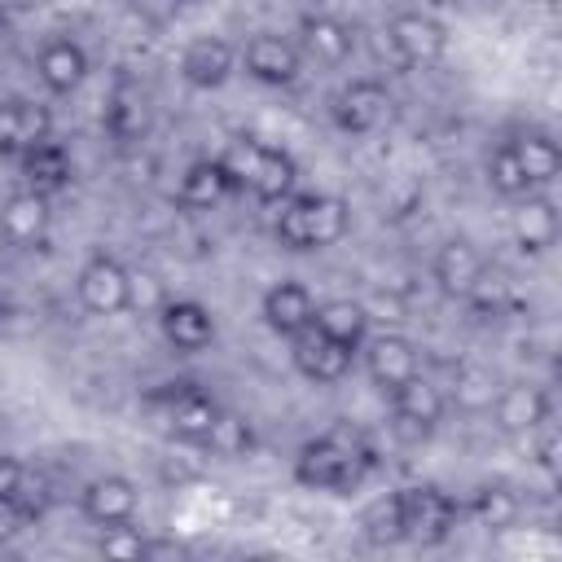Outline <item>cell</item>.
<instances>
[{
    "mask_svg": "<svg viewBox=\"0 0 562 562\" xmlns=\"http://www.w3.org/2000/svg\"><path fill=\"white\" fill-rule=\"evenodd\" d=\"M373 465V452L364 443V435L347 422H338L334 430L307 439L294 457V479L303 487H321V492H351L364 483Z\"/></svg>",
    "mask_w": 562,
    "mask_h": 562,
    "instance_id": "6da1fadb",
    "label": "cell"
},
{
    "mask_svg": "<svg viewBox=\"0 0 562 562\" xmlns=\"http://www.w3.org/2000/svg\"><path fill=\"white\" fill-rule=\"evenodd\" d=\"M391 518H395V536L435 544V540L452 536V527L461 518V505L435 483H408L391 496Z\"/></svg>",
    "mask_w": 562,
    "mask_h": 562,
    "instance_id": "277c9868",
    "label": "cell"
},
{
    "mask_svg": "<svg viewBox=\"0 0 562 562\" xmlns=\"http://www.w3.org/2000/svg\"><path fill=\"white\" fill-rule=\"evenodd\" d=\"M312 312H316V299L303 281H277L263 294V321H268V329L285 334V338L303 334L312 325Z\"/></svg>",
    "mask_w": 562,
    "mask_h": 562,
    "instance_id": "44dd1931",
    "label": "cell"
},
{
    "mask_svg": "<svg viewBox=\"0 0 562 562\" xmlns=\"http://www.w3.org/2000/svg\"><path fill=\"white\" fill-rule=\"evenodd\" d=\"M509 149H514V158H518V167H522V176H527L531 189H544V184L558 180L562 149H558V140L549 132H522V136L509 140Z\"/></svg>",
    "mask_w": 562,
    "mask_h": 562,
    "instance_id": "484cf974",
    "label": "cell"
},
{
    "mask_svg": "<svg viewBox=\"0 0 562 562\" xmlns=\"http://www.w3.org/2000/svg\"><path fill=\"white\" fill-rule=\"evenodd\" d=\"M391 404H395V417H400L404 430H413V435H430V430L443 422L448 395H443L430 378L413 373L408 382H400V386L391 391Z\"/></svg>",
    "mask_w": 562,
    "mask_h": 562,
    "instance_id": "5bb4252c",
    "label": "cell"
},
{
    "mask_svg": "<svg viewBox=\"0 0 562 562\" xmlns=\"http://www.w3.org/2000/svg\"><path fill=\"white\" fill-rule=\"evenodd\" d=\"M53 136V114L40 101H0V154L22 158L31 145Z\"/></svg>",
    "mask_w": 562,
    "mask_h": 562,
    "instance_id": "e0dca14e",
    "label": "cell"
},
{
    "mask_svg": "<svg viewBox=\"0 0 562 562\" xmlns=\"http://www.w3.org/2000/svg\"><path fill=\"white\" fill-rule=\"evenodd\" d=\"M79 303L92 312V316H114L127 307V290H132V272L114 259V255H92L83 268H79Z\"/></svg>",
    "mask_w": 562,
    "mask_h": 562,
    "instance_id": "8992f818",
    "label": "cell"
},
{
    "mask_svg": "<svg viewBox=\"0 0 562 562\" xmlns=\"http://www.w3.org/2000/svg\"><path fill=\"white\" fill-rule=\"evenodd\" d=\"M395 101L391 92L378 83V79H351L338 97H334V123L351 136H364V132H378L386 119H391Z\"/></svg>",
    "mask_w": 562,
    "mask_h": 562,
    "instance_id": "52a82bcc",
    "label": "cell"
},
{
    "mask_svg": "<svg viewBox=\"0 0 562 562\" xmlns=\"http://www.w3.org/2000/svg\"><path fill=\"white\" fill-rule=\"evenodd\" d=\"M0 224L9 233V246H31L40 250L48 241V228H53V211H48V198L35 193V189H18L4 198L0 206Z\"/></svg>",
    "mask_w": 562,
    "mask_h": 562,
    "instance_id": "7c38bea8",
    "label": "cell"
},
{
    "mask_svg": "<svg viewBox=\"0 0 562 562\" xmlns=\"http://www.w3.org/2000/svg\"><path fill=\"white\" fill-rule=\"evenodd\" d=\"M474 518H479V527H487V531H501V527H509L514 518H518V496L509 492V487H501V483H483L479 492H474Z\"/></svg>",
    "mask_w": 562,
    "mask_h": 562,
    "instance_id": "4dcf8cb0",
    "label": "cell"
},
{
    "mask_svg": "<svg viewBox=\"0 0 562 562\" xmlns=\"http://www.w3.org/2000/svg\"><path fill=\"white\" fill-rule=\"evenodd\" d=\"M492 417L505 435H531L549 422V395L536 382H509L492 400Z\"/></svg>",
    "mask_w": 562,
    "mask_h": 562,
    "instance_id": "4fadbf2b",
    "label": "cell"
},
{
    "mask_svg": "<svg viewBox=\"0 0 562 562\" xmlns=\"http://www.w3.org/2000/svg\"><path fill=\"white\" fill-rule=\"evenodd\" d=\"M22 176H26V189L53 198V193H61L70 184L75 167H70V154L48 136V140H40V145H31L22 154Z\"/></svg>",
    "mask_w": 562,
    "mask_h": 562,
    "instance_id": "d4e9b609",
    "label": "cell"
},
{
    "mask_svg": "<svg viewBox=\"0 0 562 562\" xmlns=\"http://www.w3.org/2000/svg\"><path fill=\"white\" fill-rule=\"evenodd\" d=\"M487 180H492V189L505 193V198H522V193H531V184H527V176H522V167H518L509 140L496 145V149L487 154Z\"/></svg>",
    "mask_w": 562,
    "mask_h": 562,
    "instance_id": "1f68e13d",
    "label": "cell"
},
{
    "mask_svg": "<svg viewBox=\"0 0 562 562\" xmlns=\"http://www.w3.org/2000/svg\"><path fill=\"white\" fill-rule=\"evenodd\" d=\"M364 369H369L373 386H382L391 395L400 382H408L417 373V347L404 334H378L364 342Z\"/></svg>",
    "mask_w": 562,
    "mask_h": 562,
    "instance_id": "ac0fdd59",
    "label": "cell"
},
{
    "mask_svg": "<svg viewBox=\"0 0 562 562\" xmlns=\"http://www.w3.org/2000/svg\"><path fill=\"white\" fill-rule=\"evenodd\" d=\"M127 4H132V13H140L149 26H167V22H176L180 9H184V0H127Z\"/></svg>",
    "mask_w": 562,
    "mask_h": 562,
    "instance_id": "836d02e7",
    "label": "cell"
},
{
    "mask_svg": "<svg viewBox=\"0 0 562 562\" xmlns=\"http://www.w3.org/2000/svg\"><path fill=\"white\" fill-rule=\"evenodd\" d=\"M312 329H321L325 338H334V342L356 351L364 342V334H369V316H364V307L356 299H329V303H316Z\"/></svg>",
    "mask_w": 562,
    "mask_h": 562,
    "instance_id": "4316f807",
    "label": "cell"
},
{
    "mask_svg": "<svg viewBox=\"0 0 562 562\" xmlns=\"http://www.w3.org/2000/svg\"><path fill=\"white\" fill-rule=\"evenodd\" d=\"M22 483H26V470H22V461H18V457H0V496H13V492H22Z\"/></svg>",
    "mask_w": 562,
    "mask_h": 562,
    "instance_id": "e575fe53",
    "label": "cell"
},
{
    "mask_svg": "<svg viewBox=\"0 0 562 562\" xmlns=\"http://www.w3.org/2000/svg\"><path fill=\"white\" fill-rule=\"evenodd\" d=\"M233 66H237V53H233V44L220 40V35H198V40H189V48L180 53V75H184V83H193V88H220V83L233 75Z\"/></svg>",
    "mask_w": 562,
    "mask_h": 562,
    "instance_id": "ffe728a7",
    "label": "cell"
},
{
    "mask_svg": "<svg viewBox=\"0 0 562 562\" xmlns=\"http://www.w3.org/2000/svg\"><path fill=\"white\" fill-rule=\"evenodd\" d=\"M496 373L492 369H483V364H457V378H452V400H457V408H465V413H483V408H492V400H496Z\"/></svg>",
    "mask_w": 562,
    "mask_h": 562,
    "instance_id": "f546056e",
    "label": "cell"
},
{
    "mask_svg": "<svg viewBox=\"0 0 562 562\" xmlns=\"http://www.w3.org/2000/svg\"><path fill=\"white\" fill-rule=\"evenodd\" d=\"M158 329L176 351H206L215 342V316L198 299H162Z\"/></svg>",
    "mask_w": 562,
    "mask_h": 562,
    "instance_id": "9c48e42d",
    "label": "cell"
},
{
    "mask_svg": "<svg viewBox=\"0 0 562 562\" xmlns=\"http://www.w3.org/2000/svg\"><path fill=\"white\" fill-rule=\"evenodd\" d=\"M233 176L237 189H250L259 202H285L294 189V158L285 149L259 145V140H237L224 158H220Z\"/></svg>",
    "mask_w": 562,
    "mask_h": 562,
    "instance_id": "3957f363",
    "label": "cell"
},
{
    "mask_svg": "<svg viewBox=\"0 0 562 562\" xmlns=\"http://www.w3.org/2000/svg\"><path fill=\"white\" fill-rule=\"evenodd\" d=\"M351 215L347 202L334 193H299L281 202L277 215V241L290 250H325L334 241H342Z\"/></svg>",
    "mask_w": 562,
    "mask_h": 562,
    "instance_id": "7a4b0ae2",
    "label": "cell"
},
{
    "mask_svg": "<svg viewBox=\"0 0 562 562\" xmlns=\"http://www.w3.org/2000/svg\"><path fill=\"white\" fill-rule=\"evenodd\" d=\"M4 246H9V233H4V224H0V250H4Z\"/></svg>",
    "mask_w": 562,
    "mask_h": 562,
    "instance_id": "8d00e7d4",
    "label": "cell"
},
{
    "mask_svg": "<svg viewBox=\"0 0 562 562\" xmlns=\"http://www.w3.org/2000/svg\"><path fill=\"white\" fill-rule=\"evenodd\" d=\"M202 448H211L215 457H250V452H255V426H250L241 413L220 408V417L211 422Z\"/></svg>",
    "mask_w": 562,
    "mask_h": 562,
    "instance_id": "f1b7e54d",
    "label": "cell"
},
{
    "mask_svg": "<svg viewBox=\"0 0 562 562\" xmlns=\"http://www.w3.org/2000/svg\"><path fill=\"white\" fill-rule=\"evenodd\" d=\"M443 4H470V0H443Z\"/></svg>",
    "mask_w": 562,
    "mask_h": 562,
    "instance_id": "74e56055",
    "label": "cell"
},
{
    "mask_svg": "<svg viewBox=\"0 0 562 562\" xmlns=\"http://www.w3.org/2000/svg\"><path fill=\"white\" fill-rule=\"evenodd\" d=\"M351 347H342V342H334V338H325L321 329H303V334H294V369L307 378V382H321V386H329V382H342L347 378V369H351Z\"/></svg>",
    "mask_w": 562,
    "mask_h": 562,
    "instance_id": "8fae6325",
    "label": "cell"
},
{
    "mask_svg": "<svg viewBox=\"0 0 562 562\" xmlns=\"http://www.w3.org/2000/svg\"><path fill=\"white\" fill-rule=\"evenodd\" d=\"M237 184H233V176H228V167L220 162V158H198V162H189V171L180 176V206H189V211H211V206H220L228 193H233Z\"/></svg>",
    "mask_w": 562,
    "mask_h": 562,
    "instance_id": "603a6c76",
    "label": "cell"
},
{
    "mask_svg": "<svg viewBox=\"0 0 562 562\" xmlns=\"http://www.w3.org/2000/svg\"><path fill=\"white\" fill-rule=\"evenodd\" d=\"M0 316H4V299H0Z\"/></svg>",
    "mask_w": 562,
    "mask_h": 562,
    "instance_id": "f35d334b",
    "label": "cell"
},
{
    "mask_svg": "<svg viewBox=\"0 0 562 562\" xmlns=\"http://www.w3.org/2000/svg\"><path fill=\"white\" fill-rule=\"evenodd\" d=\"M145 127H149V110H145L140 88L119 83V88L110 92V105H105V132H110L114 140H140Z\"/></svg>",
    "mask_w": 562,
    "mask_h": 562,
    "instance_id": "83f0119b",
    "label": "cell"
},
{
    "mask_svg": "<svg viewBox=\"0 0 562 562\" xmlns=\"http://www.w3.org/2000/svg\"><path fill=\"white\" fill-rule=\"evenodd\" d=\"M158 400H162V408H167V430H171L176 439H184V443H202L206 430H211V422L220 417L215 395H206V391L193 386V382H180L176 391H162Z\"/></svg>",
    "mask_w": 562,
    "mask_h": 562,
    "instance_id": "30bf717a",
    "label": "cell"
},
{
    "mask_svg": "<svg viewBox=\"0 0 562 562\" xmlns=\"http://www.w3.org/2000/svg\"><path fill=\"white\" fill-rule=\"evenodd\" d=\"M514 241L522 255H544L558 241V211L549 198L522 193V202L514 211Z\"/></svg>",
    "mask_w": 562,
    "mask_h": 562,
    "instance_id": "cb8c5ba5",
    "label": "cell"
},
{
    "mask_svg": "<svg viewBox=\"0 0 562 562\" xmlns=\"http://www.w3.org/2000/svg\"><path fill=\"white\" fill-rule=\"evenodd\" d=\"M79 509L88 522L110 527V522H132L136 514V483L123 474H97L83 492H79Z\"/></svg>",
    "mask_w": 562,
    "mask_h": 562,
    "instance_id": "2e32d148",
    "label": "cell"
},
{
    "mask_svg": "<svg viewBox=\"0 0 562 562\" xmlns=\"http://www.w3.org/2000/svg\"><path fill=\"white\" fill-rule=\"evenodd\" d=\"M540 465H544V470L558 465V435H544V443H540Z\"/></svg>",
    "mask_w": 562,
    "mask_h": 562,
    "instance_id": "d590c367",
    "label": "cell"
},
{
    "mask_svg": "<svg viewBox=\"0 0 562 562\" xmlns=\"http://www.w3.org/2000/svg\"><path fill=\"white\" fill-rule=\"evenodd\" d=\"M241 61H246V70H250L259 83H272V88L294 83L299 70H303V53H299V44H290V40L277 35V31H259V35H250L246 48H241Z\"/></svg>",
    "mask_w": 562,
    "mask_h": 562,
    "instance_id": "ba28073f",
    "label": "cell"
},
{
    "mask_svg": "<svg viewBox=\"0 0 562 562\" xmlns=\"http://www.w3.org/2000/svg\"><path fill=\"white\" fill-rule=\"evenodd\" d=\"M97 549H101L105 558H119V562H136V558H145V553H149V540H145L136 527H127V522H110V527L101 531Z\"/></svg>",
    "mask_w": 562,
    "mask_h": 562,
    "instance_id": "d6a6232c",
    "label": "cell"
},
{
    "mask_svg": "<svg viewBox=\"0 0 562 562\" xmlns=\"http://www.w3.org/2000/svg\"><path fill=\"white\" fill-rule=\"evenodd\" d=\"M540 4H553V0H540Z\"/></svg>",
    "mask_w": 562,
    "mask_h": 562,
    "instance_id": "ab89813d",
    "label": "cell"
},
{
    "mask_svg": "<svg viewBox=\"0 0 562 562\" xmlns=\"http://www.w3.org/2000/svg\"><path fill=\"white\" fill-rule=\"evenodd\" d=\"M35 75H40V83L48 88V92H75L83 79H88V53H83V44H75V40H66V35H53L40 53H35Z\"/></svg>",
    "mask_w": 562,
    "mask_h": 562,
    "instance_id": "d6986e66",
    "label": "cell"
},
{
    "mask_svg": "<svg viewBox=\"0 0 562 562\" xmlns=\"http://www.w3.org/2000/svg\"><path fill=\"white\" fill-rule=\"evenodd\" d=\"M356 48V35L334 13H303L299 18V53H307L321 66H342Z\"/></svg>",
    "mask_w": 562,
    "mask_h": 562,
    "instance_id": "9a60e30c",
    "label": "cell"
},
{
    "mask_svg": "<svg viewBox=\"0 0 562 562\" xmlns=\"http://www.w3.org/2000/svg\"><path fill=\"white\" fill-rule=\"evenodd\" d=\"M483 272H487V263H483L479 246H470L465 237H452V241H443V246L435 250V281H439L443 294L465 299Z\"/></svg>",
    "mask_w": 562,
    "mask_h": 562,
    "instance_id": "7402d4cb",
    "label": "cell"
},
{
    "mask_svg": "<svg viewBox=\"0 0 562 562\" xmlns=\"http://www.w3.org/2000/svg\"><path fill=\"white\" fill-rule=\"evenodd\" d=\"M386 40H391V48H395V57L404 66H435L443 57V48H448L443 22L430 18V13H422V9L395 13L391 26H386Z\"/></svg>",
    "mask_w": 562,
    "mask_h": 562,
    "instance_id": "5b68a950",
    "label": "cell"
}]
</instances>
